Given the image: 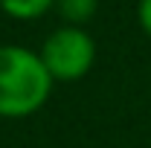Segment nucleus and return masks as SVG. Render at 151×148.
<instances>
[{
    "label": "nucleus",
    "instance_id": "nucleus-3",
    "mask_svg": "<svg viewBox=\"0 0 151 148\" xmlns=\"http://www.w3.org/2000/svg\"><path fill=\"white\" fill-rule=\"evenodd\" d=\"M52 6L55 0H0V12L15 20H38Z\"/></svg>",
    "mask_w": 151,
    "mask_h": 148
},
{
    "label": "nucleus",
    "instance_id": "nucleus-2",
    "mask_svg": "<svg viewBox=\"0 0 151 148\" xmlns=\"http://www.w3.org/2000/svg\"><path fill=\"white\" fill-rule=\"evenodd\" d=\"M38 55L52 81H78L96 64V41L81 26H61L44 38Z\"/></svg>",
    "mask_w": 151,
    "mask_h": 148
},
{
    "label": "nucleus",
    "instance_id": "nucleus-5",
    "mask_svg": "<svg viewBox=\"0 0 151 148\" xmlns=\"http://www.w3.org/2000/svg\"><path fill=\"white\" fill-rule=\"evenodd\" d=\"M137 20H139V29L151 38V0H139L137 3Z\"/></svg>",
    "mask_w": 151,
    "mask_h": 148
},
{
    "label": "nucleus",
    "instance_id": "nucleus-1",
    "mask_svg": "<svg viewBox=\"0 0 151 148\" xmlns=\"http://www.w3.org/2000/svg\"><path fill=\"white\" fill-rule=\"evenodd\" d=\"M52 84L38 52L18 44H0V119H23L41 111Z\"/></svg>",
    "mask_w": 151,
    "mask_h": 148
},
{
    "label": "nucleus",
    "instance_id": "nucleus-4",
    "mask_svg": "<svg viewBox=\"0 0 151 148\" xmlns=\"http://www.w3.org/2000/svg\"><path fill=\"white\" fill-rule=\"evenodd\" d=\"M55 9L67 20V26H84L96 15L99 0H55Z\"/></svg>",
    "mask_w": 151,
    "mask_h": 148
}]
</instances>
